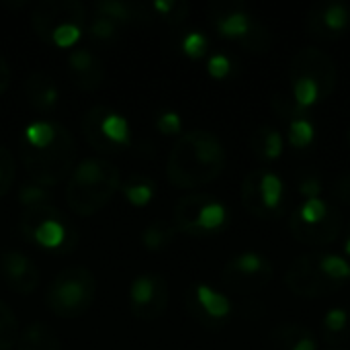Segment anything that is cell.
<instances>
[{
  "label": "cell",
  "instance_id": "obj_12",
  "mask_svg": "<svg viewBox=\"0 0 350 350\" xmlns=\"http://www.w3.org/2000/svg\"><path fill=\"white\" fill-rule=\"evenodd\" d=\"M213 25L215 31L219 33V37L224 39H238L242 41L246 47H250L254 51V47H262V37L265 31L260 29V25L240 6L234 8H226L221 12H213Z\"/></svg>",
  "mask_w": 350,
  "mask_h": 350
},
{
  "label": "cell",
  "instance_id": "obj_30",
  "mask_svg": "<svg viewBox=\"0 0 350 350\" xmlns=\"http://www.w3.org/2000/svg\"><path fill=\"white\" fill-rule=\"evenodd\" d=\"M316 137V127L308 117L301 119H293L289 121V131H287V142L291 148L295 150H304L308 148Z\"/></svg>",
  "mask_w": 350,
  "mask_h": 350
},
{
  "label": "cell",
  "instance_id": "obj_25",
  "mask_svg": "<svg viewBox=\"0 0 350 350\" xmlns=\"http://www.w3.org/2000/svg\"><path fill=\"white\" fill-rule=\"evenodd\" d=\"M318 21L322 25V31H328L332 35H338V33H342L350 25V12L345 4L332 2V4H326L320 10Z\"/></svg>",
  "mask_w": 350,
  "mask_h": 350
},
{
  "label": "cell",
  "instance_id": "obj_35",
  "mask_svg": "<svg viewBox=\"0 0 350 350\" xmlns=\"http://www.w3.org/2000/svg\"><path fill=\"white\" fill-rule=\"evenodd\" d=\"M273 107L279 111V115L281 117H285V119H289V121H293V119H301V117H306L308 115V111H304V109H299L297 105H295V100H293V96H291V100H289V96H285V94H275V98H273Z\"/></svg>",
  "mask_w": 350,
  "mask_h": 350
},
{
  "label": "cell",
  "instance_id": "obj_28",
  "mask_svg": "<svg viewBox=\"0 0 350 350\" xmlns=\"http://www.w3.org/2000/svg\"><path fill=\"white\" fill-rule=\"evenodd\" d=\"M18 320L12 310L0 299V350H12L18 345Z\"/></svg>",
  "mask_w": 350,
  "mask_h": 350
},
{
  "label": "cell",
  "instance_id": "obj_14",
  "mask_svg": "<svg viewBox=\"0 0 350 350\" xmlns=\"http://www.w3.org/2000/svg\"><path fill=\"white\" fill-rule=\"evenodd\" d=\"M0 277L14 293L21 295L33 293L39 285L37 265L18 250L0 252Z\"/></svg>",
  "mask_w": 350,
  "mask_h": 350
},
{
  "label": "cell",
  "instance_id": "obj_37",
  "mask_svg": "<svg viewBox=\"0 0 350 350\" xmlns=\"http://www.w3.org/2000/svg\"><path fill=\"white\" fill-rule=\"evenodd\" d=\"M156 127H158L160 133H164V135H176V133H180V129H183V121H180L178 113H174V111H164V113L158 115Z\"/></svg>",
  "mask_w": 350,
  "mask_h": 350
},
{
  "label": "cell",
  "instance_id": "obj_36",
  "mask_svg": "<svg viewBox=\"0 0 350 350\" xmlns=\"http://www.w3.org/2000/svg\"><path fill=\"white\" fill-rule=\"evenodd\" d=\"M207 72H209L211 78L224 80V78H228L230 72H232V59H230L228 55H224V53H215V55H211L209 62H207Z\"/></svg>",
  "mask_w": 350,
  "mask_h": 350
},
{
  "label": "cell",
  "instance_id": "obj_16",
  "mask_svg": "<svg viewBox=\"0 0 350 350\" xmlns=\"http://www.w3.org/2000/svg\"><path fill=\"white\" fill-rule=\"evenodd\" d=\"M322 51L318 49H304L295 55L293 64H291V70H289V78H297V76H308L312 80H316L320 84V90H322V100L330 96V92L334 90V84H336V72H334V64L330 62V57L320 66V59H322Z\"/></svg>",
  "mask_w": 350,
  "mask_h": 350
},
{
  "label": "cell",
  "instance_id": "obj_43",
  "mask_svg": "<svg viewBox=\"0 0 350 350\" xmlns=\"http://www.w3.org/2000/svg\"><path fill=\"white\" fill-rule=\"evenodd\" d=\"M349 195H350V183H349Z\"/></svg>",
  "mask_w": 350,
  "mask_h": 350
},
{
  "label": "cell",
  "instance_id": "obj_9",
  "mask_svg": "<svg viewBox=\"0 0 350 350\" xmlns=\"http://www.w3.org/2000/svg\"><path fill=\"white\" fill-rule=\"evenodd\" d=\"M285 195V185L279 174L271 170L250 172L242 185L244 207L258 217H269L281 209Z\"/></svg>",
  "mask_w": 350,
  "mask_h": 350
},
{
  "label": "cell",
  "instance_id": "obj_18",
  "mask_svg": "<svg viewBox=\"0 0 350 350\" xmlns=\"http://www.w3.org/2000/svg\"><path fill=\"white\" fill-rule=\"evenodd\" d=\"M23 92H25L27 103L43 115L51 113L59 100V92H57L53 78L45 72H39V70L31 72L27 76V80L23 84Z\"/></svg>",
  "mask_w": 350,
  "mask_h": 350
},
{
  "label": "cell",
  "instance_id": "obj_11",
  "mask_svg": "<svg viewBox=\"0 0 350 350\" xmlns=\"http://www.w3.org/2000/svg\"><path fill=\"white\" fill-rule=\"evenodd\" d=\"M273 277L271 262L256 252H242L234 256L221 271V279L228 287L238 291H254L265 287Z\"/></svg>",
  "mask_w": 350,
  "mask_h": 350
},
{
  "label": "cell",
  "instance_id": "obj_17",
  "mask_svg": "<svg viewBox=\"0 0 350 350\" xmlns=\"http://www.w3.org/2000/svg\"><path fill=\"white\" fill-rule=\"evenodd\" d=\"M328 279L320 273L318 269V258L314 256H301L293 262L289 275H287V285L291 287L293 293L297 295H306V297H316V295H322L326 289H324V283Z\"/></svg>",
  "mask_w": 350,
  "mask_h": 350
},
{
  "label": "cell",
  "instance_id": "obj_38",
  "mask_svg": "<svg viewBox=\"0 0 350 350\" xmlns=\"http://www.w3.org/2000/svg\"><path fill=\"white\" fill-rule=\"evenodd\" d=\"M349 324V314L342 308H332L324 316V326L328 332H342Z\"/></svg>",
  "mask_w": 350,
  "mask_h": 350
},
{
  "label": "cell",
  "instance_id": "obj_33",
  "mask_svg": "<svg viewBox=\"0 0 350 350\" xmlns=\"http://www.w3.org/2000/svg\"><path fill=\"white\" fill-rule=\"evenodd\" d=\"M18 203L23 205V209H31V207H41V205H49L51 195L47 193L45 187H39L35 183H27L21 187V195H18Z\"/></svg>",
  "mask_w": 350,
  "mask_h": 350
},
{
  "label": "cell",
  "instance_id": "obj_42",
  "mask_svg": "<svg viewBox=\"0 0 350 350\" xmlns=\"http://www.w3.org/2000/svg\"><path fill=\"white\" fill-rule=\"evenodd\" d=\"M345 252H347V254H349V256H350V238H349V240H347V244H345Z\"/></svg>",
  "mask_w": 350,
  "mask_h": 350
},
{
  "label": "cell",
  "instance_id": "obj_7",
  "mask_svg": "<svg viewBox=\"0 0 350 350\" xmlns=\"http://www.w3.org/2000/svg\"><path fill=\"white\" fill-rule=\"evenodd\" d=\"M82 135L84 139L103 154H115L125 150L131 144V127L129 121L111 107L94 105L90 107L82 121Z\"/></svg>",
  "mask_w": 350,
  "mask_h": 350
},
{
  "label": "cell",
  "instance_id": "obj_15",
  "mask_svg": "<svg viewBox=\"0 0 350 350\" xmlns=\"http://www.w3.org/2000/svg\"><path fill=\"white\" fill-rule=\"evenodd\" d=\"M68 72H70V78L74 80V84L86 92L98 90L105 80L103 62L92 49L74 47L68 53Z\"/></svg>",
  "mask_w": 350,
  "mask_h": 350
},
{
  "label": "cell",
  "instance_id": "obj_5",
  "mask_svg": "<svg viewBox=\"0 0 350 350\" xmlns=\"http://www.w3.org/2000/svg\"><path fill=\"white\" fill-rule=\"evenodd\" d=\"M96 279L80 265L66 267L59 271L47 287L45 304L49 312L64 320H74L84 316L96 299Z\"/></svg>",
  "mask_w": 350,
  "mask_h": 350
},
{
  "label": "cell",
  "instance_id": "obj_23",
  "mask_svg": "<svg viewBox=\"0 0 350 350\" xmlns=\"http://www.w3.org/2000/svg\"><path fill=\"white\" fill-rule=\"evenodd\" d=\"M123 27L125 25H121L115 18H111L107 14H100V12H94L92 21L88 25V37L98 45H109V43H115L121 37Z\"/></svg>",
  "mask_w": 350,
  "mask_h": 350
},
{
  "label": "cell",
  "instance_id": "obj_26",
  "mask_svg": "<svg viewBox=\"0 0 350 350\" xmlns=\"http://www.w3.org/2000/svg\"><path fill=\"white\" fill-rule=\"evenodd\" d=\"M330 213L332 209L328 207V203L320 197H314V199H306L299 205V209L293 213V217L304 226H320L330 217Z\"/></svg>",
  "mask_w": 350,
  "mask_h": 350
},
{
  "label": "cell",
  "instance_id": "obj_4",
  "mask_svg": "<svg viewBox=\"0 0 350 350\" xmlns=\"http://www.w3.org/2000/svg\"><path fill=\"white\" fill-rule=\"evenodd\" d=\"M35 35L57 49H74L86 29V8L76 0H43L31 10Z\"/></svg>",
  "mask_w": 350,
  "mask_h": 350
},
{
  "label": "cell",
  "instance_id": "obj_6",
  "mask_svg": "<svg viewBox=\"0 0 350 350\" xmlns=\"http://www.w3.org/2000/svg\"><path fill=\"white\" fill-rule=\"evenodd\" d=\"M18 230L27 242L55 254L72 252L78 242L76 228L53 203L23 209L18 217Z\"/></svg>",
  "mask_w": 350,
  "mask_h": 350
},
{
  "label": "cell",
  "instance_id": "obj_22",
  "mask_svg": "<svg viewBox=\"0 0 350 350\" xmlns=\"http://www.w3.org/2000/svg\"><path fill=\"white\" fill-rule=\"evenodd\" d=\"M176 228L174 224L170 221H164V219H158V221H152L150 226H146V230L142 232V244L144 248L152 250V252H158V250H164L172 244L174 236H176Z\"/></svg>",
  "mask_w": 350,
  "mask_h": 350
},
{
  "label": "cell",
  "instance_id": "obj_13",
  "mask_svg": "<svg viewBox=\"0 0 350 350\" xmlns=\"http://www.w3.org/2000/svg\"><path fill=\"white\" fill-rule=\"evenodd\" d=\"M187 306L205 328H217L232 314V301L205 283H197L193 287L187 297Z\"/></svg>",
  "mask_w": 350,
  "mask_h": 350
},
{
  "label": "cell",
  "instance_id": "obj_27",
  "mask_svg": "<svg viewBox=\"0 0 350 350\" xmlns=\"http://www.w3.org/2000/svg\"><path fill=\"white\" fill-rule=\"evenodd\" d=\"M154 193H156V187H154L152 178H148V176H133L123 187L125 199L135 207L148 205L154 199Z\"/></svg>",
  "mask_w": 350,
  "mask_h": 350
},
{
  "label": "cell",
  "instance_id": "obj_31",
  "mask_svg": "<svg viewBox=\"0 0 350 350\" xmlns=\"http://www.w3.org/2000/svg\"><path fill=\"white\" fill-rule=\"evenodd\" d=\"M14 174H16V162L12 152L0 144V199L8 195V191L14 185Z\"/></svg>",
  "mask_w": 350,
  "mask_h": 350
},
{
  "label": "cell",
  "instance_id": "obj_19",
  "mask_svg": "<svg viewBox=\"0 0 350 350\" xmlns=\"http://www.w3.org/2000/svg\"><path fill=\"white\" fill-rule=\"evenodd\" d=\"M338 230H340V219H338V211H334V209H332L330 217L320 226H304L295 217H291L293 236L299 242L310 244V246H326V244H330L338 236Z\"/></svg>",
  "mask_w": 350,
  "mask_h": 350
},
{
  "label": "cell",
  "instance_id": "obj_1",
  "mask_svg": "<svg viewBox=\"0 0 350 350\" xmlns=\"http://www.w3.org/2000/svg\"><path fill=\"white\" fill-rule=\"evenodd\" d=\"M76 152L78 150L72 133L64 125L47 119H39L27 125L18 148L21 162L31 183L45 189L70 178Z\"/></svg>",
  "mask_w": 350,
  "mask_h": 350
},
{
  "label": "cell",
  "instance_id": "obj_8",
  "mask_svg": "<svg viewBox=\"0 0 350 350\" xmlns=\"http://www.w3.org/2000/svg\"><path fill=\"white\" fill-rule=\"evenodd\" d=\"M226 221V205L211 195H189L174 205V228L193 236L219 232Z\"/></svg>",
  "mask_w": 350,
  "mask_h": 350
},
{
  "label": "cell",
  "instance_id": "obj_34",
  "mask_svg": "<svg viewBox=\"0 0 350 350\" xmlns=\"http://www.w3.org/2000/svg\"><path fill=\"white\" fill-rule=\"evenodd\" d=\"M207 47H209V39H207L203 33H199V31H191V33L185 35L183 41H180L183 53H185L187 57H191V59L203 57V55L207 53Z\"/></svg>",
  "mask_w": 350,
  "mask_h": 350
},
{
  "label": "cell",
  "instance_id": "obj_21",
  "mask_svg": "<svg viewBox=\"0 0 350 350\" xmlns=\"http://www.w3.org/2000/svg\"><path fill=\"white\" fill-rule=\"evenodd\" d=\"M252 148L256 154H260L267 160H277L283 156L285 150V139L283 133L275 127H260L254 131L252 137Z\"/></svg>",
  "mask_w": 350,
  "mask_h": 350
},
{
  "label": "cell",
  "instance_id": "obj_20",
  "mask_svg": "<svg viewBox=\"0 0 350 350\" xmlns=\"http://www.w3.org/2000/svg\"><path fill=\"white\" fill-rule=\"evenodd\" d=\"M16 350H62V345L49 326L43 322H33L21 332Z\"/></svg>",
  "mask_w": 350,
  "mask_h": 350
},
{
  "label": "cell",
  "instance_id": "obj_41",
  "mask_svg": "<svg viewBox=\"0 0 350 350\" xmlns=\"http://www.w3.org/2000/svg\"><path fill=\"white\" fill-rule=\"evenodd\" d=\"M10 86V68H8V62L0 55V96L8 90Z\"/></svg>",
  "mask_w": 350,
  "mask_h": 350
},
{
  "label": "cell",
  "instance_id": "obj_24",
  "mask_svg": "<svg viewBox=\"0 0 350 350\" xmlns=\"http://www.w3.org/2000/svg\"><path fill=\"white\" fill-rule=\"evenodd\" d=\"M291 90H293V100L299 109L308 111L312 109L318 100H322V90L320 84L308 76H297L291 78Z\"/></svg>",
  "mask_w": 350,
  "mask_h": 350
},
{
  "label": "cell",
  "instance_id": "obj_39",
  "mask_svg": "<svg viewBox=\"0 0 350 350\" xmlns=\"http://www.w3.org/2000/svg\"><path fill=\"white\" fill-rule=\"evenodd\" d=\"M299 193L306 195V199L320 197V193H322V183H320L318 178H306V180L299 185Z\"/></svg>",
  "mask_w": 350,
  "mask_h": 350
},
{
  "label": "cell",
  "instance_id": "obj_29",
  "mask_svg": "<svg viewBox=\"0 0 350 350\" xmlns=\"http://www.w3.org/2000/svg\"><path fill=\"white\" fill-rule=\"evenodd\" d=\"M318 269L332 283H342V281L350 279V262L338 254L318 256Z\"/></svg>",
  "mask_w": 350,
  "mask_h": 350
},
{
  "label": "cell",
  "instance_id": "obj_32",
  "mask_svg": "<svg viewBox=\"0 0 350 350\" xmlns=\"http://www.w3.org/2000/svg\"><path fill=\"white\" fill-rule=\"evenodd\" d=\"M152 8L158 12V16H162L170 25L183 23L187 18V14H189V4L178 2V0H158V2L152 4Z\"/></svg>",
  "mask_w": 350,
  "mask_h": 350
},
{
  "label": "cell",
  "instance_id": "obj_3",
  "mask_svg": "<svg viewBox=\"0 0 350 350\" xmlns=\"http://www.w3.org/2000/svg\"><path fill=\"white\" fill-rule=\"evenodd\" d=\"M121 185L119 168L100 158H86L74 166L66 185V203L72 213L90 217L98 213Z\"/></svg>",
  "mask_w": 350,
  "mask_h": 350
},
{
  "label": "cell",
  "instance_id": "obj_2",
  "mask_svg": "<svg viewBox=\"0 0 350 350\" xmlns=\"http://www.w3.org/2000/svg\"><path fill=\"white\" fill-rule=\"evenodd\" d=\"M224 166L226 152L221 142L205 129H195L180 135L170 150L166 176L176 189H197L213 183Z\"/></svg>",
  "mask_w": 350,
  "mask_h": 350
},
{
  "label": "cell",
  "instance_id": "obj_10",
  "mask_svg": "<svg viewBox=\"0 0 350 350\" xmlns=\"http://www.w3.org/2000/svg\"><path fill=\"white\" fill-rule=\"evenodd\" d=\"M129 308L137 320L152 322L168 308V283L160 275H139L129 285Z\"/></svg>",
  "mask_w": 350,
  "mask_h": 350
},
{
  "label": "cell",
  "instance_id": "obj_40",
  "mask_svg": "<svg viewBox=\"0 0 350 350\" xmlns=\"http://www.w3.org/2000/svg\"><path fill=\"white\" fill-rule=\"evenodd\" d=\"M287 350H318V342L314 340L312 334L304 332L299 338H295V340L289 345V349Z\"/></svg>",
  "mask_w": 350,
  "mask_h": 350
}]
</instances>
